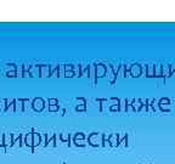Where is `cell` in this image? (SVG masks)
<instances>
[{"instance_id": "6da1fadb", "label": "cell", "mask_w": 175, "mask_h": 164, "mask_svg": "<svg viewBox=\"0 0 175 164\" xmlns=\"http://www.w3.org/2000/svg\"><path fill=\"white\" fill-rule=\"evenodd\" d=\"M88 141L91 146H100L103 141V135L102 134H96V133H92L90 136L88 137Z\"/></svg>"}, {"instance_id": "7a4b0ae2", "label": "cell", "mask_w": 175, "mask_h": 164, "mask_svg": "<svg viewBox=\"0 0 175 164\" xmlns=\"http://www.w3.org/2000/svg\"><path fill=\"white\" fill-rule=\"evenodd\" d=\"M44 100L42 97H35L33 101H32V108L37 112H42L44 109Z\"/></svg>"}, {"instance_id": "3957f363", "label": "cell", "mask_w": 175, "mask_h": 164, "mask_svg": "<svg viewBox=\"0 0 175 164\" xmlns=\"http://www.w3.org/2000/svg\"><path fill=\"white\" fill-rule=\"evenodd\" d=\"M129 74H130L131 77H140L141 75V73H142V68H141V66L140 65H131V67L129 68Z\"/></svg>"}, {"instance_id": "277c9868", "label": "cell", "mask_w": 175, "mask_h": 164, "mask_svg": "<svg viewBox=\"0 0 175 164\" xmlns=\"http://www.w3.org/2000/svg\"><path fill=\"white\" fill-rule=\"evenodd\" d=\"M106 72H107V67L105 66V65H102V63H99V65H96L95 66V75H96V78L99 77H105L106 75Z\"/></svg>"}, {"instance_id": "5b68a950", "label": "cell", "mask_w": 175, "mask_h": 164, "mask_svg": "<svg viewBox=\"0 0 175 164\" xmlns=\"http://www.w3.org/2000/svg\"><path fill=\"white\" fill-rule=\"evenodd\" d=\"M39 74L42 78H47V77H51V69H50V66H46V65H43V66H39Z\"/></svg>"}, {"instance_id": "8992f818", "label": "cell", "mask_w": 175, "mask_h": 164, "mask_svg": "<svg viewBox=\"0 0 175 164\" xmlns=\"http://www.w3.org/2000/svg\"><path fill=\"white\" fill-rule=\"evenodd\" d=\"M84 134L83 133H78V134H75V136H74V144L77 145V146H84L85 145V141H84Z\"/></svg>"}, {"instance_id": "52a82bcc", "label": "cell", "mask_w": 175, "mask_h": 164, "mask_svg": "<svg viewBox=\"0 0 175 164\" xmlns=\"http://www.w3.org/2000/svg\"><path fill=\"white\" fill-rule=\"evenodd\" d=\"M40 144H42V135L38 134V133H33V148H32V152H33V150L37 146H39Z\"/></svg>"}, {"instance_id": "ba28073f", "label": "cell", "mask_w": 175, "mask_h": 164, "mask_svg": "<svg viewBox=\"0 0 175 164\" xmlns=\"http://www.w3.org/2000/svg\"><path fill=\"white\" fill-rule=\"evenodd\" d=\"M106 74H107L108 82H110V83H114L117 74L114 73V72H113V68H112V67H108V68H107V72H106Z\"/></svg>"}, {"instance_id": "9c48e42d", "label": "cell", "mask_w": 175, "mask_h": 164, "mask_svg": "<svg viewBox=\"0 0 175 164\" xmlns=\"http://www.w3.org/2000/svg\"><path fill=\"white\" fill-rule=\"evenodd\" d=\"M14 145V140H12V135L11 134H4V146L9 147Z\"/></svg>"}, {"instance_id": "30bf717a", "label": "cell", "mask_w": 175, "mask_h": 164, "mask_svg": "<svg viewBox=\"0 0 175 164\" xmlns=\"http://www.w3.org/2000/svg\"><path fill=\"white\" fill-rule=\"evenodd\" d=\"M108 144L111 145V146H113V147H116L119 145V139H118V135L117 134H112L110 139H108Z\"/></svg>"}, {"instance_id": "8fae6325", "label": "cell", "mask_w": 175, "mask_h": 164, "mask_svg": "<svg viewBox=\"0 0 175 164\" xmlns=\"http://www.w3.org/2000/svg\"><path fill=\"white\" fill-rule=\"evenodd\" d=\"M130 106H131V107H132V109H134V111H136V112H139L140 109H141V108H142V107H144L140 100H134V101L131 102V105H130Z\"/></svg>"}, {"instance_id": "7c38bea8", "label": "cell", "mask_w": 175, "mask_h": 164, "mask_svg": "<svg viewBox=\"0 0 175 164\" xmlns=\"http://www.w3.org/2000/svg\"><path fill=\"white\" fill-rule=\"evenodd\" d=\"M23 112V100H15V112Z\"/></svg>"}, {"instance_id": "4fadbf2b", "label": "cell", "mask_w": 175, "mask_h": 164, "mask_svg": "<svg viewBox=\"0 0 175 164\" xmlns=\"http://www.w3.org/2000/svg\"><path fill=\"white\" fill-rule=\"evenodd\" d=\"M26 145L30 147V148H33V133H30V134H27L26 135Z\"/></svg>"}, {"instance_id": "5bb4252c", "label": "cell", "mask_w": 175, "mask_h": 164, "mask_svg": "<svg viewBox=\"0 0 175 164\" xmlns=\"http://www.w3.org/2000/svg\"><path fill=\"white\" fill-rule=\"evenodd\" d=\"M6 111L15 112V100H6Z\"/></svg>"}, {"instance_id": "9a60e30c", "label": "cell", "mask_w": 175, "mask_h": 164, "mask_svg": "<svg viewBox=\"0 0 175 164\" xmlns=\"http://www.w3.org/2000/svg\"><path fill=\"white\" fill-rule=\"evenodd\" d=\"M6 111V98H0V113Z\"/></svg>"}, {"instance_id": "2e32d148", "label": "cell", "mask_w": 175, "mask_h": 164, "mask_svg": "<svg viewBox=\"0 0 175 164\" xmlns=\"http://www.w3.org/2000/svg\"><path fill=\"white\" fill-rule=\"evenodd\" d=\"M147 77H155V66L150 65L147 68Z\"/></svg>"}, {"instance_id": "e0dca14e", "label": "cell", "mask_w": 175, "mask_h": 164, "mask_svg": "<svg viewBox=\"0 0 175 164\" xmlns=\"http://www.w3.org/2000/svg\"><path fill=\"white\" fill-rule=\"evenodd\" d=\"M162 75V65L155 66V77H160Z\"/></svg>"}, {"instance_id": "ac0fdd59", "label": "cell", "mask_w": 175, "mask_h": 164, "mask_svg": "<svg viewBox=\"0 0 175 164\" xmlns=\"http://www.w3.org/2000/svg\"><path fill=\"white\" fill-rule=\"evenodd\" d=\"M29 107H32V102L29 100H23V111H27Z\"/></svg>"}, {"instance_id": "d6986e66", "label": "cell", "mask_w": 175, "mask_h": 164, "mask_svg": "<svg viewBox=\"0 0 175 164\" xmlns=\"http://www.w3.org/2000/svg\"><path fill=\"white\" fill-rule=\"evenodd\" d=\"M61 140H62V141H63V142H70V135H68V134H65V133H63V134H61Z\"/></svg>"}, {"instance_id": "ffe728a7", "label": "cell", "mask_w": 175, "mask_h": 164, "mask_svg": "<svg viewBox=\"0 0 175 164\" xmlns=\"http://www.w3.org/2000/svg\"><path fill=\"white\" fill-rule=\"evenodd\" d=\"M55 141H56V135L52 137V139H51L50 141H47V142H46V146H56Z\"/></svg>"}, {"instance_id": "44dd1931", "label": "cell", "mask_w": 175, "mask_h": 164, "mask_svg": "<svg viewBox=\"0 0 175 164\" xmlns=\"http://www.w3.org/2000/svg\"><path fill=\"white\" fill-rule=\"evenodd\" d=\"M119 103H120V106H119V111H127V108H125V103H127V101H125V100L119 101Z\"/></svg>"}, {"instance_id": "7402d4cb", "label": "cell", "mask_w": 175, "mask_h": 164, "mask_svg": "<svg viewBox=\"0 0 175 164\" xmlns=\"http://www.w3.org/2000/svg\"><path fill=\"white\" fill-rule=\"evenodd\" d=\"M49 106H58V101L56 98H50L49 100Z\"/></svg>"}, {"instance_id": "603a6c76", "label": "cell", "mask_w": 175, "mask_h": 164, "mask_svg": "<svg viewBox=\"0 0 175 164\" xmlns=\"http://www.w3.org/2000/svg\"><path fill=\"white\" fill-rule=\"evenodd\" d=\"M159 105H162V106H164V105H170V101H169V98H160Z\"/></svg>"}, {"instance_id": "cb8c5ba5", "label": "cell", "mask_w": 175, "mask_h": 164, "mask_svg": "<svg viewBox=\"0 0 175 164\" xmlns=\"http://www.w3.org/2000/svg\"><path fill=\"white\" fill-rule=\"evenodd\" d=\"M6 75L10 78H12V77H17V73H16V71H6Z\"/></svg>"}, {"instance_id": "d4e9b609", "label": "cell", "mask_w": 175, "mask_h": 164, "mask_svg": "<svg viewBox=\"0 0 175 164\" xmlns=\"http://www.w3.org/2000/svg\"><path fill=\"white\" fill-rule=\"evenodd\" d=\"M74 75H75V74H74L73 71H71V72H65V77H66V78H72Z\"/></svg>"}, {"instance_id": "484cf974", "label": "cell", "mask_w": 175, "mask_h": 164, "mask_svg": "<svg viewBox=\"0 0 175 164\" xmlns=\"http://www.w3.org/2000/svg\"><path fill=\"white\" fill-rule=\"evenodd\" d=\"M71 71H73L72 65H66V66H65V72H71Z\"/></svg>"}, {"instance_id": "4316f807", "label": "cell", "mask_w": 175, "mask_h": 164, "mask_svg": "<svg viewBox=\"0 0 175 164\" xmlns=\"http://www.w3.org/2000/svg\"><path fill=\"white\" fill-rule=\"evenodd\" d=\"M77 111H85L87 109V106L85 105H79V106H77Z\"/></svg>"}, {"instance_id": "83f0119b", "label": "cell", "mask_w": 175, "mask_h": 164, "mask_svg": "<svg viewBox=\"0 0 175 164\" xmlns=\"http://www.w3.org/2000/svg\"><path fill=\"white\" fill-rule=\"evenodd\" d=\"M49 111L50 112H56V111H58V106H49Z\"/></svg>"}, {"instance_id": "f1b7e54d", "label": "cell", "mask_w": 175, "mask_h": 164, "mask_svg": "<svg viewBox=\"0 0 175 164\" xmlns=\"http://www.w3.org/2000/svg\"><path fill=\"white\" fill-rule=\"evenodd\" d=\"M0 147H4V134H0Z\"/></svg>"}, {"instance_id": "f546056e", "label": "cell", "mask_w": 175, "mask_h": 164, "mask_svg": "<svg viewBox=\"0 0 175 164\" xmlns=\"http://www.w3.org/2000/svg\"><path fill=\"white\" fill-rule=\"evenodd\" d=\"M77 102H79L80 105H85V100L84 98H77Z\"/></svg>"}, {"instance_id": "4dcf8cb0", "label": "cell", "mask_w": 175, "mask_h": 164, "mask_svg": "<svg viewBox=\"0 0 175 164\" xmlns=\"http://www.w3.org/2000/svg\"><path fill=\"white\" fill-rule=\"evenodd\" d=\"M148 164H150V163H148Z\"/></svg>"}]
</instances>
